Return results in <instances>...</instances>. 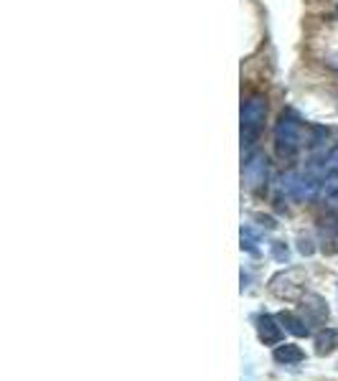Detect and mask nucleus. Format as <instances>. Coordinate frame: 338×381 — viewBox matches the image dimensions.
<instances>
[{"label": "nucleus", "instance_id": "9", "mask_svg": "<svg viewBox=\"0 0 338 381\" xmlns=\"http://www.w3.org/2000/svg\"><path fill=\"white\" fill-rule=\"evenodd\" d=\"M272 358L280 363V366H295V363L306 361V351L300 349V346H293V343H282V346L274 349Z\"/></svg>", "mask_w": 338, "mask_h": 381}, {"label": "nucleus", "instance_id": "2", "mask_svg": "<svg viewBox=\"0 0 338 381\" xmlns=\"http://www.w3.org/2000/svg\"><path fill=\"white\" fill-rule=\"evenodd\" d=\"M267 117V99L265 95H252L242 102V145H252L260 138Z\"/></svg>", "mask_w": 338, "mask_h": 381}, {"label": "nucleus", "instance_id": "1", "mask_svg": "<svg viewBox=\"0 0 338 381\" xmlns=\"http://www.w3.org/2000/svg\"><path fill=\"white\" fill-rule=\"evenodd\" d=\"M300 145H303V122L293 112H282L274 125V147L280 158H295Z\"/></svg>", "mask_w": 338, "mask_h": 381}, {"label": "nucleus", "instance_id": "12", "mask_svg": "<svg viewBox=\"0 0 338 381\" xmlns=\"http://www.w3.org/2000/svg\"><path fill=\"white\" fill-rule=\"evenodd\" d=\"M257 241H260V236H257L249 226H244V229H242V249H247L249 254H255V257H260Z\"/></svg>", "mask_w": 338, "mask_h": 381}, {"label": "nucleus", "instance_id": "11", "mask_svg": "<svg viewBox=\"0 0 338 381\" xmlns=\"http://www.w3.org/2000/svg\"><path fill=\"white\" fill-rule=\"evenodd\" d=\"M270 254H272V260L280 262V265L290 262V249H287L285 241H270Z\"/></svg>", "mask_w": 338, "mask_h": 381}, {"label": "nucleus", "instance_id": "15", "mask_svg": "<svg viewBox=\"0 0 338 381\" xmlns=\"http://www.w3.org/2000/svg\"><path fill=\"white\" fill-rule=\"evenodd\" d=\"M255 222H260V226L270 229V231H272V229L277 226V224H274L272 216H265V214H255Z\"/></svg>", "mask_w": 338, "mask_h": 381}, {"label": "nucleus", "instance_id": "4", "mask_svg": "<svg viewBox=\"0 0 338 381\" xmlns=\"http://www.w3.org/2000/svg\"><path fill=\"white\" fill-rule=\"evenodd\" d=\"M300 315L306 318L310 325H323L325 320H328V315H331V308H328V303H325L320 295H315V292H306L303 298H300Z\"/></svg>", "mask_w": 338, "mask_h": 381}, {"label": "nucleus", "instance_id": "7", "mask_svg": "<svg viewBox=\"0 0 338 381\" xmlns=\"http://www.w3.org/2000/svg\"><path fill=\"white\" fill-rule=\"evenodd\" d=\"M320 247L325 254H338V211L325 214L320 222Z\"/></svg>", "mask_w": 338, "mask_h": 381}, {"label": "nucleus", "instance_id": "3", "mask_svg": "<svg viewBox=\"0 0 338 381\" xmlns=\"http://www.w3.org/2000/svg\"><path fill=\"white\" fill-rule=\"evenodd\" d=\"M270 292L280 300H300L306 295V272L298 267H290L285 272L270 279Z\"/></svg>", "mask_w": 338, "mask_h": 381}, {"label": "nucleus", "instance_id": "10", "mask_svg": "<svg viewBox=\"0 0 338 381\" xmlns=\"http://www.w3.org/2000/svg\"><path fill=\"white\" fill-rule=\"evenodd\" d=\"M338 349V328H323L315 336V353L328 356Z\"/></svg>", "mask_w": 338, "mask_h": 381}, {"label": "nucleus", "instance_id": "5", "mask_svg": "<svg viewBox=\"0 0 338 381\" xmlns=\"http://www.w3.org/2000/svg\"><path fill=\"white\" fill-rule=\"evenodd\" d=\"M252 323L257 328V336L265 346H277L282 341V323L270 313H255L252 315Z\"/></svg>", "mask_w": 338, "mask_h": 381}, {"label": "nucleus", "instance_id": "13", "mask_svg": "<svg viewBox=\"0 0 338 381\" xmlns=\"http://www.w3.org/2000/svg\"><path fill=\"white\" fill-rule=\"evenodd\" d=\"M323 193H325V198H328L331 203H338V176H333L331 181L325 183Z\"/></svg>", "mask_w": 338, "mask_h": 381}, {"label": "nucleus", "instance_id": "14", "mask_svg": "<svg viewBox=\"0 0 338 381\" xmlns=\"http://www.w3.org/2000/svg\"><path fill=\"white\" fill-rule=\"evenodd\" d=\"M298 252L306 254V257H310V254L315 252V247H313V241L308 239V236H300L298 239Z\"/></svg>", "mask_w": 338, "mask_h": 381}, {"label": "nucleus", "instance_id": "8", "mask_svg": "<svg viewBox=\"0 0 338 381\" xmlns=\"http://www.w3.org/2000/svg\"><path fill=\"white\" fill-rule=\"evenodd\" d=\"M277 320L285 325L287 333H293V336H298V338L310 336V330H313V325L308 323L306 318L300 315V313H293V310H282L280 315H277Z\"/></svg>", "mask_w": 338, "mask_h": 381}, {"label": "nucleus", "instance_id": "6", "mask_svg": "<svg viewBox=\"0 0 338 381\" xmlns=\"http://www.w3.org/2000/svg\"><path fill=\"white\" fill-rule=\"evenodd\" d=\"M244 183H247L249 190H260L267 183V158L262 152H255L244 163Z\"/></svg>", "mask_w": 338, "mask_h": 381}]
</instances>
